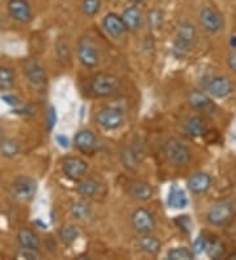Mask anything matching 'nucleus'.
<instances>
[{
	"instance_id": "f257e3e1",
	"label": "nucleus",
	"mask_w": 236,
	"mask_h": 260,
	"mask_svg": "<svg viewBox=\"0 0 236 260\" xmlns=\"http://www.w3.org/2000/svg\"><path fill=\"white\" fill-rule=\"evenodd\" d=\"M120 88V80L110 74H97L91 78L88 84L89 92L96 98L112 96Z\"/></svg>"
},
{
	"instance_id": "f03ea898",
	"label": "nucleus",
	"mask_w": 236,
	"mask_h": 260,
	"mask_svg": "<svg viewBox=\"0 0 236 260\" xmlns=\"http://www.w3.org/2000/svg\"><path fill=\"white\" fill-rule=\"evenodd\" d=\"M197 33L195 28L190 22H181L177 25L176 29V40L173 44V53L177 57L183 58L188 54L189 49L194 44Z\"/></svg>"
},
{
	"instance_id": "7ed1b4c3",
	"label": "nucleus",
	"mask_w": 236,
	"mask_h": 260,
	"mask_svg": "<svg viewBox=\"0 0 236 260\" xmlns=\"http://www.w3.org/2000/svg\"><path fill=\"white\" fill-rule=\"evenodd\" d=\"M164 152L171 162L176 166H185L190 160V150L179 140H168L164 143Z\"/></svg>"
},
{
	"instance_id": "20e7f679",
	"label": "nucleus",
	"mask_w": 236,
	"mask_h": 260,
	"mask_svg": "<svg viewBox=\"0 0 236 260\" xmlns=\"http://www.w3.org/2000/svg\"><path fill=\"white\" fill-rule=\"evenodd\" d=\"M11 192L20 201H30L37 192V183L29 176H19L12 181Z\"/></svg>"
},
{
	"instance_id": "39448f33",
	"label": "nucleus",
	"mask_w": 236,
	"mask_h": 260,
	"mask_svg": "<svg viewBox=\"0 0 236 260\" xmlns=\"http://www.w3.org/2000/svg\"><path fill=\"white\" fill-rule=\"evenodd\" d=\"M235 216L233 208L228 203H218L213 205L208 212V222L213 226H223L231 222Z\"/></svg>"
},
{
	"instance_id": "423d86ee",
	"label": "nucleus",
	"mask_w": 236,
	"mask_h": 260,
	"mask_svg": "<svg viewBox=\"0 0 236 260\" xmlns=\"http://www.w3.org/2000/svg\"><path fill=\"white\" fill-rule=\"evenodd\" d=\"M94 120L101 127L107 130H114L118 129L123 124L125 116H123V112L121 109L108 107V108L100 109Z\"/></svg>"
},
{
	"instance_id": "0eeeda50",
	"label": "nucleus",
	"mask_w": 236,
	"mask_h": 260,
	"mask_svg": "<svg viewBox=\"0 0 236 260\" xmlns=\"http://www.w3.org/2000/svg\"><path fill=\"white\" fill-rule=\"evenodd\" d=\"M78 57L79 60L85 67L93 69L100 62V54H98L97 46L89 38H82L78 45Z\"/></svg>"
},
{
	"instance_id": "6e6552de",
	"label": "nucleus",
	"mask_w": 236,
	"mask_h": 260,
	"mask_svg": "<svg viewBox=\"0 0 236 260\" xmlns=\"http://www.w3.org/2000/svg\"><path fill=\"white\" fill-rule=\"evenodd\" d=\"M131 225L139 234H150L155 229V218L150 210L138 208L131 214Z\"/></svg>"
},
{
	"instance_id": "1a4fd4ad",
	"label": "nucleus",
	"mask_w": 236,
	"mask_h": 260,
	"mask_svg": "<svg viewBox=\"0 0 236 260\" xmlns=\"http://www.w3.org/2000/svg\"><path fill=\"white\" fill-rule=\"evenodd\" d=\"M63 174L66 175V178H69L70 180L78 181L80 179L84 178L85 172H87V168L88 165L85 160H83L82 158H76V156H70V158L64 159L63 162Z\"/></svg>"
},
{
	"instance_id": "9d476101",
	"label": "nucleus",
	"mask_w": 236,
	"mask_h": 260,
	"mask_svg": "<svg viewBox=\"0 0 236 260\" xmlns=\"http://www.w3.org/2000/svg\"><path fill=\"white\" fill-rule=\"evenodd\" d=\"M206 91L218 99L227 98L233 91V84L226 76H214L206 83Z\"/></svg>"
},
{
	"instance_id": "9b49d317",
	"label": "nucleus",
	"mask_w": 236,
	"mask_h": 260,
	"mask_svg": "<svg viewBox=\"0 0 236 260\" xmlns=\"http://www.w3.org/2000/svg\"><path fill=\"white\" fill-rule=\"evenodd\" d=\"M199 22L209 33H217L223 28V19L210 7H204L199 12Z\"/></svg>"
},
{
	"instance_id": "f8f14e48",
	"label": "nucleus",
	"mask_w": 236,
	"mask_h": 260,
	"mask_svg": "<svg viewBox=\"0 0 236 260\" xmlns=\"http://www.w3.org/2000/svg\"><path fill=\"white\" fill-rule=\"evenodd\" d=\"M22 67H24V73L28 76L31 84L37 87H42L46 84V73L37 60L25 59V62L22 63Z\"/></svg>"
},
{
	"instance_id": "ddd939ff",
	"label": "nucleus",
	"mask_w": 236,
	"mask_h": 260,
	"mask_svg": "<svg viewBox=\"0 0 236 260\" xmlns=\"http://www.w3.org/2000/svg\"><path fill=\"white\" fill-rule=\"evenodd\" d=\"M8 11H10L11 17L19 22H29L33 19L31 8L26 0H10Z\"/></svg>"
},
{
	"instance_id": "4468645a",
	"label": "nucleus",
	"mask_w": 236,
	"mask_h": 260,
	"mask_svg": "<svg viewBox=\"0 0 236 260\" xmlns=\"http://www.w3.org/2000/svg\"><path fill=\"white\" fill-rule=\"evenodd\" d=\"M103 24H104V28L110 36L113 37H121V36L125 33L126 26L125 22H123L122 17H120L116 13H108L107 16L103 20Z\"/></svg>"
},
{
	"instance_id": "2eb2a0df",
	"label": "nucleus",
	"mask_w": 236,
	"mask_h": 260,
	"mask_svg": "<svg viewBox=\"0 0 236 260\" xmlns=\"http://www.w3.org/2000/svg\"><path fill=\"white\" fill-rule=\"evenodd\" d=\"M211 187V178L205 172H198L193 175L192 178L188 180V188L192 190L193 193L201 194L208 192Z\"/></svg>"
},
{
	"instance_id": "dca6fc26",
	"label": "nucleus",
	"mask_w": 236,
	"mask_h": 260,
	"mask_svg": "<svg viewBox=\"0 0 236 260\" xmlns=\"http://www.w3.org/2000/svg\"><path fill=\"white\" fill-rule=\"evenodd\" d=\"M154 194V189L146 181H134L129 187V196L134 200L147 201Z\"/></svg>"
},
{
	"instance_id": "f3484780",
	"label": "nucleus",
	"mask_w": 236,
	"mask_h": 260,
	"mask_svg": "<svg viewBox=\"0 0 236 260\" xmlns=\"http://www.w3.org/2000/svg\"><path fill=\"white\" fill-rule=\"evenodd\" d=\"M17 242H19L21 248H30V250H40L41 247V241L35 232L30 229H21L17 233Z\"/></svg>"
},
{
	"instance_id": "a211bd4d",
	"label": "nucleus",
	"mask_w": 236,
	"mask_h": 260,
	"mask_svg": "<svg viewBox=\"0 0 236 260\" xmlns=\"http://www.w3.org/2000/svg\"><path fill=\"white\" fill-rule=\"evenodd\" d=\"M74 143L80 151L91 152L96 146V136L89 130H80L74 138Z\"/></svg>"
},
{
	"instance_id": "6ab92c4d",
	"label": "nucleus",
	"mask_w": 236,
	"mask_h": 260,
	"mask_svg": "<svg viewBox=\"0 0 236 260\" xmlns=\"http://www.w3.org/2000/svg\"><path fill=\"white\" fill-rule=\"evenodd\" d=\"M121 17L125 22L126 30H137L141 26L142 13L137 7H129L127 10L123 11Z\"/></svg>"
},
{
	"instance_id": "aec40b11",
	"label": "nucleus",
	"mask_w": 236,
	"mask_h": 260,
	"mask_svg": "<svg viewBox=\"0 0 236 260\" xmlns=\"http://www.w3.org/2000/svg\"><path fill=\"white\" fill-rule=\"evenodd\" d=\"M138 247L139 250L146 252V254L150 255H156L159 251H160L161 243L160 241L155 237H151V235L145 234V237L138 239Z\"/></svg>"
},
{
	"instance_id": "412c9836",
	"label": "nucleus",
	"mask_w": 236,
	"mask_h": 260,
	"mask_svg": "<svg viewBox=\"0 0 236 260\" xmlns=\"http://www.w3.org/2000/svg\"><path fill=\"white\" fill-rule=\"evenodd\" d=\"M185 130L189 136L202 137L206 133V125L201 117L193 116V117L188 118V121L185 122Z\"/></svg>"
},
{
	"instance_id": "4be33fe9",
	"label": "nucleus",
	"mask_w": 236,
	"mask_h": 260,
	"mask_svg": "<svg viewBox=\"0 0 236 260\" xmlns=\"http://www.w3.org/2000/svg\"><path fill=\"white\" fill-rule=\"evenodd\" d=\"M168 205L173 209H184L188 205V197H186L185 192L180 188L173 187L168 196Z\"/></svg>"
},
{
	"instance_id": "5701e85b",
	"label": "nucleus",
	"mask_w": 236,
	"mask_h": 260,
	"mask_svg": "<svg viewBox=\"0 0 236 260\" xmlns=\"http://www.w3.org/2000/svg\"><path fill=\"white\" fill-rule=\"evenodd\" d=\"M20 143L12 138H6V140L0 141V155L4 158H15L16 155H19Z\"/></svg>"
},
{
	"instance_id": "b1692460",
	"label": "nucleus",
	"mask_w": 236,
	"mask_h": 260,
	"mask_svg": "<svg viewBox=\"0 0 236 260\" xmlns=\"http://www.w3.org/2000/svg\"><path fill=\"white\" fill-rule=\"evenodd\" d=\"M98 184L93 179H80V181L76 185V192L83 197H93L97 193Z\"/></svg>"
},
{
	"instance_id": "393cba45",
	"label": "nucleus",
	"mask_w": 236,
	"mask_h": 260,
	"mask_svg": "<svg viewBox=\"0 0 236 260\" xmlns=\"http://www.w3.org/2000/svg\"><path fill=\"white\" fill-rule=\"evenodd\" d=\"M121 159H122V163L125 165V167L129 168V170H136L139 163H141V156L138 154V150H136L134 147L123 149L122 154H121Z\"/></svg>"
},
{
	"instance_id": "a878e982",
	"label": "nucleus",
	"mask_w": 236,
	"mask_h": 260,
	"mask_svg": "<svg viewBox=\"0 0 236 260\" xmlns=\"http://www.w3.org/2000/svg\"><path fill=\"white\" fill-rule=\"evenodd\" d=\"M91 213V206H89V204L84 203V201H75V203L71 204V214L75 219L83 221V219L89 218Z\"/></svg>"
},
{
	"instance_id": "bb28decb",
	"label": "nucleus",
	"mask_w": 236,
	"mask_h": 260,
	"mask_svg": "<svg viewBox=\"0 0 236 260\" xmlns=\"http://www.w3.org/2000/svg\"><path fill=\"white\" fill-rule=\"evenodd\" d=\"M205 251L213 259H219L224 252V244L217 237H211L210 239L206 238V248H205Z\"/></svg>"
},
{
	"instance_id": "cd10ccee",
	"label": "nucleus",
	"mask_w": 236,
	"mask_h": 260,
	"mask_svg": "<svg viewBox=\"0 0 236 260\" xmlns=\"http://www.w3.org/2000/svg\"><path fill=\"white\" fill-rule=\"evenodd\" d=\"M189 104L195 109H206L211 104L210 98L201 91H193L189 93Z\"/></svg>"
},
{
	"instance_id": "c85d7f7f",
	"label": "nucleus",
	"mask_w": 236,
	"mask_h": 260,
	"mask_svg": "<svg viewBox=\"0 0 236 260\" xmlns=\"http://www.w3.org/2000/svg\"><path fill=\"white\" fill-rule=\"evenodd\" d=\"M79 230L74 225H63L59 229V238L67 246L73 244L78 239Z\"/></svg>"
},
{
	"instance_id": "c756f323",
	"label": "nucleus",
	"mask_w": 236,
	"mask_h": 260,
	"mask_svg": "<svg viewBox=\"0 0 236 260\" xmlns=\"http://www.w3.org/2000/svg\"><path fill=\"white\" fill-rule=\"evenodd\" d=\"M15 84V73L10 67H0V89L7 91Z\"/></svg>"
},
{
	"instance_id": "7c9ffc66",
	"label": "nucleus",
	"mask_w": 236,
	"mask_h": 260,
	"mask_svg": "<svg viewBox=\"0 0 236 260\" xmlns=\"http://www.w3.org/2000/svg\"><path fill=\"white\" fill-rule=\"evenodd\" d=\"M167 257L171 260H192L194 257V252L186 247H177L168 251Z\"/></svg>"
},
{
	"instance_id": "2f4dec72",
	"label": "nucleus",
	"mask_w": 236,
	"mask_h": 260,
	"mask_svg": "<svg viewBox=\"0 0 236 260\" xmlns=\"http://www.w3.org/2000/svg\"><path fill=\"white\" fill-rule=\"evenodd\" d=\"M101 6L100 0H83L82 10L87 16H94L98 12Z\"/></svg>"
},
{
	"instance_id": "473e14b6",
	"label": "nucleus",
	"mask_w": 236,
	"mask_h": 260,
	"mask_svg": "<svg viewBox=\"0 0 236 260\" xmlns=\"http://www.w3.org/2000/svg\"><path fill=\"white\" fill-rule=\"evenodd\" d=\"M19 259H40L41 255L38 254L37 250H30V248H21L19 254H17Z\"/></svg>"
},
{
	"instance_id": "72a5a7b5",
	"label": "nucleus",
	"mask_w": 236,
	"mask_h": 260,
	"mask_svg": "<svg viewBox=\"0 0 236 260\" xmlns=\"http://www.w3.org/2000/svg\"><path fill=\"white\" fill-rule=\"evenodd\" d=\"M175 222H176L177 226H179V228L181 229L183 232H185L186 234L190 232V228H192V222H190V219H189L188 216L177 217V218L175 219Z\"/></svg>"
},
{
	"instance_id": "f704fd0d",
	"label": "nucleus",
	"mask_w": 236,
	"mask_h": 260,
	"mask_svg": "<svg viewBox=\"0 0 236 260\" xmlns=\"http://www.w3.org/2000/svg\"><path fill=\"white\" fill-rule=\"evenodd\" d=\"M55 124H57V114H55V109L50 107L47 112V129L51 130Z\"/></svg>"
},
{
	"instance_id": "c9c22d12",
	"label": "nucleus",
	"mask_w": 236,
	"mask_h": 260,
	"mask_svg": "<svg viewBox=\"0 0 236 260\" xmlns=\"http://www.w3.org/2000/svg\"><path fill=\"white\" fill-rule=\"evenodd\" d=\"M206 248V238L204 237H199L197 241L194 242V251L195 252H202Z\"/></svg>"
},
{
	"instance_id": "e433bc0d",
	"label": "nucleus",
	"mask_w": 236,
	"mask_h": 260,
	"mask_svg": "<svg viewBox=\"0 0 236 260\" xmlns=\"http://www.w3.org/2000/svg\"><path fill=\"white\" fill-rule=\"evenodd\" d=\"M55 140H57V142L59 143V146L63 147V149H67V147L70 146V142H69V140H67L66 136H62V134H59V136L55 137Z\"/></svg>"
},
{
	"instance_id": "4c0bfd02",
	"label": "nucleus",
	"mask_w": 236,
	"mask_h": 260,
	"mask_svg": "<svg viewBox=\"0 0 236 260\" xmlns=\"http://www.w3.org/2000/svg\"><path fill=\"white\" fill-rule=\"evenodd\" d=\"M228 67L232 73L236 74V51L231 53L230 57H228Z\"/></svg>"
},
{
	"instance_id": "58836bf2",
	"label": "nucleus",
	"mask_w": 236,
	"mask_h": 260,
	"mask_svg": "<svg viewBox=\"0 0 236 260\" xmlns=\"http://www.w3.org/2000/svg\"><path fill=\"white\" fill-rule=\"evenodd\" d=\"M2 99H3V100L7 103V104L13 105V107H16V105H19V100H17V98H15V96H12V95H4Z\"/></svg>"
},
{
	"instance_id": "ea45409f",
	"label": "nucleus",
	"mask_w": 236,
	"mask_h": 260,
	"mask_svg": "<svg viewBox=\"0 0 236 260\" xmlns=\"http://www.w3.org/2000/svg\"><path fill=\"white\" fill-rule=\"evenodd\" d=\"M230 45H231V46H232L233 49H236V37H231Z\"/></svg>"
},
{
	"instance_id": "a19ab883",
	"label": "nucleus",
	"mask_w": 236,
	"mask_h": 260,
	"mask_svg": "<svg viewBox=\"0 0 236 260\" xmlns=\"http://www.w3.org/2000/svg\"><path fill=\"white\" fill-rule=\"evenodd\" d=\"M227 259H231V260L235 259L236 260V251H235V252H231V254L227 256Z\"/></svg>"
},
{
	"instance_id": "79ce46f5",
	"label": "nucleus",
	"mask_w": 236,
	"mask_h": 260,
	"mask_svg": "<svg viewBox=\"0 0 236 260\" xmlns=\"http://www.w3.org/2000/svg\"><path fill=\"white\" fill-rule=\"evenodd\" d=\"M131 3H142V2H145V0H129Z\"/></svg>"
}]
</instances>
